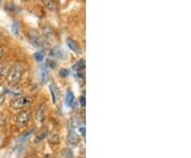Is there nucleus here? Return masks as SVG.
Masks as SVG:
<instances>
[{
  "label": "nucleus",
  "mask_w": 191,
  "mask_h": 158,
  "mask_svg": "<svg viewBox=\"0 0 191 158\" xmlns=\"http://www.w3.org/2000/svg\"><path fill=\"white\" fill-rule=\"evenodd\" d=\"M23 72H25V65L23 63H15L13 65V67L9 70L8 75H7V79H8L9 84L12 85V86H15L20 82L21 78L23 75Z\"/></svg>",
  "instance_id": "obj_1"
},
{
  "label": "nucleus",
  "mask_w": 191,
  "mask_h": 158,
  "mask_svg": "<svg viewBox=\"0 0 191 158\" xmlns=\"http://www.w3.org/2000/svg\"><path fill=\"white\" fill-rule=\"evenodd\" d=\"M34 102V99L32 97H17L11 102V107L15 110L27 108L30 107Z\"/></svg>",
  "instance_id": "obj_2"
},
{
  "label": "nucleus",
  "mask_w": 191,
  "mask_h": 158,
  "mask_svg": "<svg viewBox=\"0 0 191 158\" xmlns=\"http://www.w3.org/2000/svg\"><path fill=\"white\" fill-rule=\"evenodd\" d=\"M30 118H31V113L29 110L19 111L15 118L16 124H17L19 127H23V126H26L28 124Z\"/></svg>",
  "instance_id": "obj_3"
},
{
  "label": "nucleus",
  "mask_w": 191,
  "mask_h": 158,
  "mask_svg": "<svg viewBox=\"0 0 191 158\" xmlns=\"http://www.w3.org/2000/svg\"><path fill=\"white\" fill-rule=\"evenodd\" d=\"M28 36H29V38H30V42L34 45L35 47L40 48L42 46V37L40 36V34H38L36 31H34V30H30V31L28 32Z\"/></svg>",
  "instance_id": "obj_4"
},
{
  "label": "nucleus",
  "mask_w": 191,
  "mask_h": 158,
  "mask_svg": "<svg viewBox=\"0 0 191 158\" xmlns=\"http://www.w3.org/2000/svg\"><path fill=\"white\" fill-rule=\"evenodd\" d=\"M35 119L38 122V124H42L44 122V120H45V106L44 105H40L37 108V110L35 113Z\"/></svg>",
  "instance_id": "obj_5"
},
{
  "label": "nucleus",
  "mask_w": 191,
  "mask_h": 158,
  "mask_svg": "<svg viewBox=\"0 0 191 158\" xmlns=\"http://www.w3.org/2000/svg\"><path fill=\"white\" fill-rule=\"evenodd\" d=\"M67 140H68V143H69L70 146H77V144H79V142H80V137L75 132L71 131V132H69V134H68Z\"/></svg>",
  "instance_id": "obj_6"
},
{
  "label": "nucleus",
  "mask_w": 191,
  "mask_h": 158,
  "mask_svg": "<svg viewBox=\"0 0 191 158\" xmlns=\"http://www.w3.org/2000/svg\"><path fill=\"white\" fill-rule=\"evenodd\" d=\"M73 102H75V94H73V92L67 91V94H66V99H65L66 105H67L68 107H70L72 104H73Z\"/></svg>",
  "instance_id": "obj_7"
},
{
  "label": "nucleus",
  "mask_w": 191,
  "mask_h": 158,
  "mask_svg": "<svg viewBox=\"0 0 191 158\" xmlns=\"http://www.w3.org/2000/svg\"><path fill=\"white\" fill-rule=\"evenodd\" d=\"M42 3L45 4V7L50 11H56V5H55L53 0H42Z\"/></svg>",
  "instance_id": "obj_8"
},
{
  "label": "nucleus",
  "mask_w": 191,
  "mask_h": 158,
  "mask_svg": "<svg viewBox=\"0 0 191 158\" xmlns=\"http://www.w3.org/2000/svg\"><path fill=\"white\" fill-rule=\"evenodd\" d=\"M67 46L69 47V49L71 50V51L75 52V53H80V49L79 47H78L77 42H75L72 40H67Z\"/></svg>",
  "instance_id": "obj_9"
},
{
  "label": "nucleus",
  "mask_w": 191,
  "mask_h": 158,
  "mask_svg": "<svg viewBox=\"0 0 191 158\" xmlns=\"http://www.w3.org/2000/svg\"><path fill=\"white\" fill-rule=\"evenodd\" d=\"M75 70H77V73H81V72H84V69H85V62L83 59L79 61L77 64L73 66Z\"/></svg>",
  "instance_id": "obj_10"
},
{
  "label": "nucleus",
  "mask_w": 191,
  "mask_h": 158,
  "mask_svg": "<svg viewBox=\"0 0 191 158\" xmlns=\"http://www.w3.org/2000/svg\"><path fill=\"white\" fill-rule=\"evenodd\" d=\"M60 141H61V137H60V135L56 133L51 134V136L49 137V142L51 144H59L60 143Z\"/></svg>",
  "instance_id": "obj_11"
},
{
  "label": "nucleus",
  "mask_w": 191,
  "mask_h": 158,
  "mask_svg": "<svg viewBox=\"0 0 191 158\" xmlns=\"http://www.w3.org/2000/svg\"><path fill=\"white\" fill-rule=\"evenodd\" d=\"M47 136V132H42V133L38 135L36 138H35V142L36 143H40V142H42L44 139H45V137Z\"/></svg>",
  "instance_id": "obj_12"
},
{
  "label": "nucleus",
  "mask_w": 191,
  "mask_h": 158,
  "mask_svg": "<svg viewBox=\"0 0 191 158\" xmlns=\"http://www.w3.org/2000/svg\"><path fill=\"white\" fill-rule=\"evenodd\" d=\"M34 59H36V62H42L44 59V55H42V52H36L34 54Z\"/></svg>",
  "instance_id": "obj_13"
},
{
  "label": "nucleus",
  "mask_w": 191,
  "mask_h": 158,
  "mask_svg": "<svg viewBox=\"0 0 191 158\" xmlns=\"http://www.w3.org/2000/svg\"><path fill=\"white\" fill-rule=\"evenodd\" d=\"M50 91H51V96H52V100H53V102H56V96H55V91H54V89H53V86L52 85H50Z\"/></svg>",
  "instance_id": "obj_14"
},
{
  "label": "nucleus",
  "mask_w": 191,
  "mask_h": 158,
  "mask_svg": "<svg viewBox=\"0 0 191 158\" xmlns=\"http://www.w3.org/2000/svg\"><path fill=\"white\" fill-rule=\"evenodd\" d=\"M12 29H13V32H14V34L17 35L18 34V27H17V23H16V22H13Z\"/></svg>",
  "instance_id": "obj_15"
},
{
  "label": "nucleus",
  "mask_w": 191,
  "mask_h": 158,
  "mask_svg": "<svg viewBox=\"0 0 191 158\" xmlns=\"http://www.w3.org/2000/svg\"><path fill=\"white\" fill-rule=\"evenodd\" d=\"M79 133L82 135V136H85V126L82 125V126H79Z\"/></svg>",
  "instance_id": "obj_16"
},
{
  "label": "nucleus",
  "mask_w": 191,
  "mask_h": 158,
  "mask_svg": "<svg viewBox=\"0 0 191 158\" xmlns=\"http://www.w3.org/2000/svg\"><path fill=\"white\" fill-rule=\"evenodd\" d=\"M80 102H81L82 107H85V97L84 96H82L81 98H80Z\"/></svg>",
  "instance_id": "obj_17"
},
{
  "label": "nucleus",
  "mask_w": 191,
  "mask_h": 158,
  "mask_svg": "<svg viewBox=\"0 0 191 158\" xmlns=\"http://www.w3.org/2000/svg\"><path fill=\"white\" fill-rule=\"evenodd\" d=\"M4 101H5V97L4 96H0V106H1V105L4 103Z\"/></svg>",
  "instance_id": "obj_18"
},
{
  "label": "nucleus",
  "mask_w": 191,
  "mask_h": 158,
  "mask_svg": "<svg viewBox=\"0 0 191 158\" xmlns=\"http://www.w3.org/2000/svg\"><path fill=\"white\" fill-rule=\"evenodd\" d=\"M67 70H61V72H60V74L61 75H63V77H66L67 75Z\"/></svg>",
  "instance_id": "obj_19"
},
{
  "label": "nucleus",
  "mask_w": 191,
  "mask_h": 158,
  "mask_svg": "<svg viewBox=\"0 0 191 158\" xmlns=\"http://www.w3.org/2000/svg\"><path fill=\"white\" fill-rule=\"evenodd\" d=\"M2 56H3V50L0 48V59H2Z\"/></svg>",
  "instance_id": "obj_20"
},
{
  "label": "nucleus",
  "mask_w": 191,
  "mask_h": 158,
  "mask_svg": "<svg viewBox=\"0 0 191 158\" xmlns=\"http://www.w3.org/2000/svg\"><path fill=\"white\" fill-rule=\"evenodd\" d=\"M42 158H50V156H49V155H47V156H46V157H42Z\"/></svg>",
  "instance_id": "obj_21"
}]
</instances>
